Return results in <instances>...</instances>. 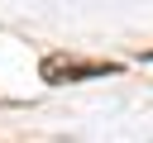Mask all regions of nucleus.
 Instances as JSON below:
<instances>
[{
	"mask_svg": "<svg viewBox=\"0 0 153 143\" xmlns=\"http://www.w3.org/2000/svg\"><path fill=\"white\" fill-rule=\"evenodd\" d=\"M115 72H120L115 62H57V57L43 62V81H81V76H115Z\"/></svg>",
	"mask_w": 153,
	"mask_h": 143,
	"instance_id": "obj_1",
	"label": "nucleus"
},
{
	"mask_svg": "<svg viewBox=\"0 0 153 143\" xmlns=\"http://www.w3.org/2000/svg\"><path fill=\"white\" fill-rule=\"evenodd\" d=\"M148 62H153V52H148Z\"/></svg>",
	"mask_w": 153,
	"mask_h": 143,
	"instance_id": "obj_2",
	"label": "nucleus"
}]
</instances>
